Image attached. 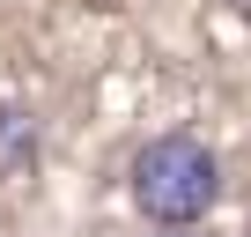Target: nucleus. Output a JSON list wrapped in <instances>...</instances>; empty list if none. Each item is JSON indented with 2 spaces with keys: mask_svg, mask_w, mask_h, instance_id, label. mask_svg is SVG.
I'll use <instances>...</instances> for the list:
<instances>
[{
  "mask_svg": "<svg viewBox=\"0 0 251 237\" xmlns=\"http://www.w3.org/2000/svg\"><path fill=\"white\" fill-rule=\"evenodd\" d=\"M126 185H133V207L163 230H192L214 200H222V163L207 141L192 134H155L133 148V163H126Z\"/></svg>",
  "mask_w": 251,
  "mask_h": 237,
  "instance_id": "obj_1",
  "label": "nucleus"
},
{
  "mask_svg": "<svg viewBox=\"0 0 251 237\" xmlns=\"http://www.w3.org/2000/svg\"><path fill=\"white\" fill-rule=\"evenodd\" d=\"M30 156H37V126H30V111L0 104V178H8V171H30Z\"/></svg>",
  "mask_w": 251,
  "mask_h": 237,
  "instance_id": "obj_2",
  "label": "nucleus"
},
{
  "mask_svg": "<svg viewBox=\"0 0 251 237\" xmlns=\"http://www.w3.org/2000/svg\"><path fill=\"white\" fill-rule=\"evenodd\" d=\"M236 8H251V0H236Z\"/></svg>",
  "mask_w": 251,
  "mask_h": 237,
  "instance_id": "obj_3",
  "label": "nucleus"
},
{
  "mask_svg": "<svg viewBox=\"0 0 251 237\" xmlns=\"http://www.w3.org/2000/svg\"><path fill=\"white\" fill-rule=\"evenodd\" d=\"M170 237H177V230H170Z\"/></svg>",
  "mask_w": 251,
  "mask_h": 237,
  "instance_id": "obj_4",
  "label": "nucleus"
}]
</instances>
